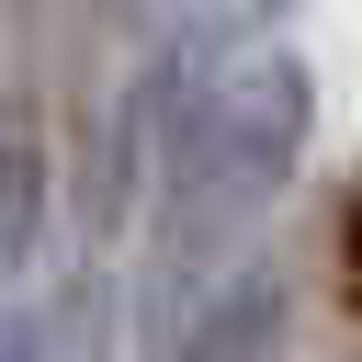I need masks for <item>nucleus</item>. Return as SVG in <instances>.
<instances>
[{
    "label": "nucleus",
    "mask_w": 362,
    "mask_h": 362,
    "mask_svg": "<svg viewBox=\"0 0 362 362\" xmlns=\"http://www.w3.org/2000/svg\"><path fill=\"white\" fill-rule=\"evenodd\" d=\"M283 339V260L272 249H226L181 283H158L147 305V362H260Z\"/></svg>",
    "instance_id": "obj_1"
},
{
    "label": "nucleus",
    "mask_w": 362,
    "mask_h": 362,
    "mask_svg": "<svg viewBox=\"0 0 362 362\" xmlns=\"http://www.w3.org/2000/svg\"><path fill=\"white\" fill-rule=\"evenodd\" d=\"M45 215H57V136H45L34 102H11V113H0V283L34 272Z\"/></svg>",
    "instance_id": "obj_2"
},
{
    "label": "nucleus",
    "mask_w": 362,
    "mask_h": 362,
    "mask_svg": "<svg viewBox=\"0 0 362 362\" xmlns=\"http://www.w3.org/2000/svg\"><path fill=\"white\" fill-rule=\"evenodd\" d=\"M283 11H294V0H170V34L204 45V57H238V45H272Z\"/></svg>",
    "instance_id": "obj_3"
},
{
    "label": "nucleus",
    "mask_w": 362,
    "mask_h": 362,
    "mask_svg": "<svg viewBox=\"0 0 362 362\" xmlns=\"http://www.w3.org/2000/svg\"><path fill=\"white\" fill-rule=\"evenodd\" d=\"M124 11H136V0H34V23H45V45H57L68 68H79V57L102 45V34H124Z\"/></svg>",
    "instance_id": "obj_4"
},
{
    "label": "nucleus",
    "mask_w": 362,
    "mask_h": 362,
    "mask_svg": "<svg viewBox=\"0 0 362 362\" xmlns=\"http://www.w3.org/2000/svg\"><path fill=\"white\" fill-rule=\"evenodd\" d=\"M0 362H68L57 317H34V305H0Z\"/></svg>",
    "instance_id": "obj_5"
},
{
    "label": "nucleus",
    "mask_w": 362,
    "mask_h": 362,
    "mask_svg": "<svg viewBox=\"0 0 362 362\" xmlns=\"http://www.w3.org/2000/svg\"><path fill=\"white\" fill-rule=\"evenodd\" d=\"M339 249H351V305H362V181H351V215H339Z\"/></svg>",
    "instance_id": "obj_6"
},
{
    "label": "nucleus",
    "mask_w": 362,
    "mask_h": 362,
    "mask_svg": "<svg viewBox=\"0 0 362 362\" xmlns=\"http://www.w3.org/2000/svg\"><path fill=\"white\" fill-rule=\"evenodd\" d=\"M0 45H11V0H0Z\"/></svg>",
    "instance_id": "obj_7"
}]
</instances>
